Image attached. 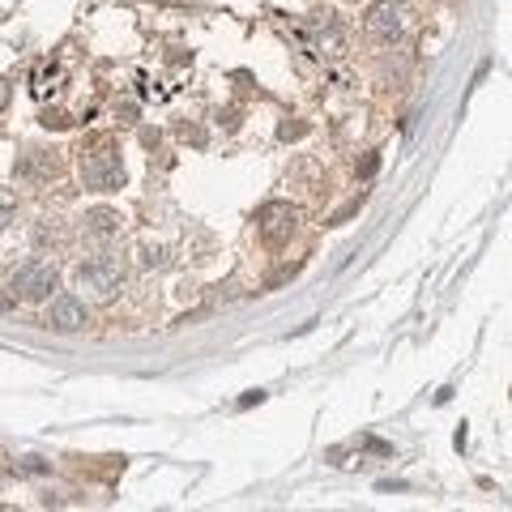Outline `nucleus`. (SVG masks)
<instances>
[{
  "label": "nucleus",
  "instance_id": "obj_1",
  "mask_svg": "<svg viewBox=\"0 0 512 512\" xmlns=\"http://www.w3.org/2000/svg\"><path fill=\"white\" fill-rule=\"evenodd\" d=\"M56 282H60L56 265L43 261V256H30V261H22L9 274V295L13 299H26V303H43V299H52Z\"/></svg>",
  "mask_w": 512,
  "mask_h": 512
},
{
  "label": "nucleus",
  "instance_id": "obj_2",
  "mask_svg": "<svg viewBox=\"0 0 512 512\" xmlns=\"http://www.w3.org/2000/svg\"><path fill=\"white\" fill-rule=\"evenodd\" d=\"M77 286H82L86 295L94 299H116L120 286H124V261L111 252H99L90 256V261L77 265Z\"/></svg>",
  "mask_w": 512,
  "mask_h": 512
},
{
  "label": "nucleus",
  "instance_id": "obj_3",
  "mask_svg": "<svg viewBox=\"0 0 512 512\" xmlns=\"http://www.w3.org/2000/svg\"><path fill=\"white\" fill-rule=\"evenodd\" d=\"M82 180L94 192H116L124 184V163H120V154L111 141H99L94 150L82 154Z\"/></svg>",
  "mask_w": 512,
  "mask_h": 512
},
{
  "label": "nucleus",
  "instance_id": "obj_4",
  "mask_svg": "<svg viewBox=\"0 0 512 512\" xmlns=\"http://www.w3.org/2000/svg\"><path fill=\"white\" fill-rule=\"evenodd\" d=\"M363 26H367V35H372V39L397 43L406 35V26H410V9L402 5V0H372V5H367Z\"/></svg>",
  "mask_w": 512,
  "mask_h": 512
},
{
  "label": "nucleus",
  "instance_id": "obj_5",
  "mask_svg": "<svg viewBox=\"0 0 512 512\" xmlns=\"http://www.w3.org/2000/svg\"><path fill=\"white\" fill-rule=\"evenodd\" d=\"M295 227H299V210L286 205V201H265L261 214H256V231H261V239L269 248L286 244V239L295 235Z\"/></svg>",
  "mask_w": 512,
  "mask_h": 512
},
{
  "label": "nucleus",
  "instance_id": "obj_6",
  "mask_svg": "<svg viewBox=\"0 0 512 512\" xmlns=\"http://www.w3.org/2000/svg\"><path fill=\"white\" fill-rule=\"evenodd\" d=\"M47 325L60 329V333H77L90 325V308L77 295H56L52 308H47Z\"/></svg>",
  "mask_w": 512,
  "mask_h": 512
},
{
  "label": "nucleus",
  "instance_id": "obj_7",
  "mask_svg": "<svg viewBox=\"0 0 512 512\" xmlns=\"http://www.w3.org/2000/svg\"><path fill=\"white\" fill-rule=\"evenodd\" d=\"M82 227H86V235L94 239V244H111V239H120V231H124V214L99 205V210H86Z\"/></svg>",
  "mask_w": 512,
  "mask_h": 512
},
{
  "label": "nucleus",
  "instance_id": "obj_8",
  "mask_svg": "<svg viewBox=\"0 0 512 512\" xmlns=\"http://www.w3.org/2000/svg\"><path fill=\"white\" fill-rule=\"evenodd\" d=\"M30 244L35 248H64L69 244V231H64L56 218H39L35 231H30Z\"/></svg>",
  "mask_w": 512,
  "mask_h": 512
},
{
  "label": "nucleus",
  "instance_id": "obj_9",
  "mask_svg": "<svg viewBox=\"0 0 512 512\" xmlns=\"http://www.w3.org/2000/svg\"><path fill=\"white\" fill-rule=\"evenodd\" d=\"M18 175H26V180H43V175H56V150H26Z\"/></svg>",
  "mask_w": 512,
  "mask_h": 512
},
{
  "label": "nucleus",
  "instance_id": "obj_10",
  "mask_svg": "<svg viewBox=\"0 0 512 512\" xmlns=\"http://www.w3.org/2000/svg\"><path fill=\"white\" fill-rule=\"evenodd\" d=\"M13 218H18V201H13L9 192H0V231H9Z\"/></svg>",
  "mask_w": 512,
  "mask_h": 512
},
{
  "label": "nucleus",
  "instance_id": "obj_11",
  "mask_svg": "<svg viewBox=\"0 0 512 512\" xmlns=\"http://www.w3.org/2000/svg\"><path fill=\"white\" fill-rule=\"evenodd\" d=\"M141 265H158V269H163V265H171V256H167V248H141Z\"/></svg>",
  "mask_w": 512,
  "mask_h": 512
},
{
  "label": "nucleus",
  "instance_id": "obj_12",
  "mask_svg": "<svg viewBox=\"0 0 512 512\" xmlns=\"http://www.w3.org/2000/svg\"><path fill=\"white\" fill-rule=\"evenodd\" d=\"M43 124H47V128H64V124H69V116H64V111H47Z\"/></svg>",
  "mask_w": 512,
  "mask_h": 512
},
{
  "label": "nucleus",
  "instance_id": "obj_13",
  "mask_svg": "<svg viewBox=\"0 0 512 512\" xmlns=\"http://www.w3.org/2000/svg\"><path fill=\"white\" fill-rule=\"evenodd\" d=\"M376 167H380V158H376V154H367V158H363V167H359V175L367 180V175H376Z\"/></svg>",
  "mask_w": 512,
  "mask_h": 512
},
{
  "label": "nucleus",
  "instance_id": "obj_14",
  "mask_svg": "<svg viewBox=\"0 0 512 512\" xmlns=\"http://www.w3.org/2000/svg\"><path fill=\"white\" fill-rule=\"evenodd\" d=\"M9 94H13V86L5 82V77H0V111H5V103H9Z\"/></svg>",
  "mask_w": 512,
  "mask_h": 512
},
{
  "label": "nucleus",
  "instance_id": "obj_15",
  "mask_svg": "<svg viewBox=\"0 0 512 512\" xmlns=\"http://www.w3.org/2000/svg\"><path fill=\"white\" fill-rule=\"evenodd\" d=\"M13 308V299H0V312H9Z\"/></svg>",
  "mask_w": 512,
  "mask_h": 512
}]
</instances>
